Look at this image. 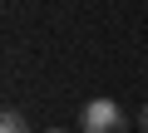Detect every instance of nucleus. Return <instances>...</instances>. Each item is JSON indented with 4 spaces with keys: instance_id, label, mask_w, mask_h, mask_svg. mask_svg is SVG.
I'll return each instance as SVG.
<instances>
[{
    "instance_id": "obj_1",
    "label": "nucleus",
    "mask_w": 148,
    "mask_h": 133,
    "mask_svg": "<svg viewBox=\"0 0 148 133\" xmlns=\"http://www.w3.org/2000/svg\"><path fill=\"white\" fill-rule=\"evenodd\" d=\"M123 108L114 104V99H89L84 108H79V128L84 133H123Z\"/></svg>"
},
{
    "instance_id": "obj_2",
    "label": "nucleus",
    "mask_w": 148,
    "mask_h": 133,
    "mask_svg": "<svg viewBox=\"0 0 148 133\" xmlns=\"http://www.w3.org/2000/svg\"><path fill=\"white\" fill-rule=\"evenodd\" d=\"M0 133H30V118L20 108H5V113H0Z\"/></svg>"
},
{
    "instance_id": "obj_3",
    "label": "nucleus",
    "mask_w": 148,
    "mask_h": 133,
    "mask_svg": "<svg viewBox=\"0 0 148 133\" xmlns=\"http://www.w3.org/2000/svg\"><path fill=\"white\" fill-rule=\"evenodd\" d=\"M138 123H143V133H148V104H143V108H138Z\"/></svg>"
},
{
    "instance_id": "obj_4",
    "label": "nucleus",
    "mask_w": 148,
    "mask_h": 133,
    "mask_svg": "<svg viewBox=\"0 0 148 133\" xmlns=\"http://www.w3.org/2000/svg\"><path fill=\"white\" fill-rule=\"evenodd\" d=\"M45 133H64V128H45Z\"/></svg>"
}]
</instances>
